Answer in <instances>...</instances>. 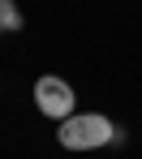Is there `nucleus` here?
Returning a JSON list of instances; mask_svg holds the SVG:
<instances>
[{"mask_svg": "<svg viewBox=\"0 0 142 159\" xmlns=\"http://www.w3.org/2000/svg\"><path fill=\"white\" fill-rule=\"evenodd\" d=\"M34 107L48 116V120H69L73 116V107H78V95H73V86L56 73H43V78L34 82Z\"/></svg>", "mask_w": 142, "mask_h": 159, "instance_id": "nucleus-2", "label": "nucleus"}, {"mask_svg": "<svg viewBox=\"0 0 142 159\" xmlns=\"http://www.w3.org/2000/svg\"><path fill=\"white\" fill-rule=\"evenodd\" d=\"M0 26L4 30H22L26 22H22V9L13 4V0H0Z\"/></svg>", "mask_w": 142, "mask_h": 159, "instance_id": "nucleus-3", "label": "nucleus"}, {"mask_svg": "<svg viewBox=\"0 0 142 159\" xmlns=\"http://www.w3.org/2000/svg\"><path fill=\"white\" fill-rule=\"evenodd\" d=\"M0 34H4V26H0Z\"/></svg>", "mask_w": 142, "mask_h": 159, "instance_id": "nucleus-4", "label": "nucleus"}, {"mask_svg": "<svg viewBox=\"0 0 142 159\" xmlns=\"http://www.w3.org/2000/svg\"><path fill=\"white\" fill-rule=\"evenodd\" d=\"M116 129L103 112H73L69 120H60L56 129V142L65 151H99V146H112L116 142Z\"/></svg>", "mask_w": 142, "mask_h": 159, "instance_id": "nucleus-1", "label": "nucleus"}]
</instances>
